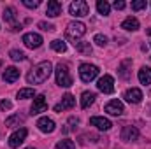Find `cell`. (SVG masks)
<instances>
[{"instance_id": "e575fe53", "label": "cell", "mask_w": 151, "mask_h": 149, "mask_svg": "<svg viewBox=\"0 0 151 149\" xmlns=\"http://www.w3.org/2000/svg\"><path fill=\"white\" fill-rule=\"evenodd\" d=\"M125 5H127V4H125L123 0H116V2H114V9H118V11L125 9Z\"/></svg>"}, {"instance_id": "603a6c76", "label": "cell", "mask_w": 151, "mask_h": 149, "mask_svg": "<svg viewBox=\"0 0 151 149\" xmlns=\"http://www.w3.org/2000/svg\"><path fill=\"white\" fill-rule=\"evenodd\" d=\"M23 121H25V117H23V116H19V114H14V116H11V117H7V119H5V126H9V128H14V126H19V125H23Z\"/></svg>"}, {"instance_id": "5bb4252c", "label": "cell", "mask_w": 151, "mask_h": 149, "mask_svg": "<svg viewBox=\"0 0 151 149\" xmlns=\"http://www.w3.org/2000/svg\"><path fill=\"white\" fill-rule=\"evenodd\" d=\"M37 128L42 132V133H51V132H55V128H56V125H55V121L51 119V117H40L37 121Z\"/></svg>"}, {"instance_id": "f546056e", "label": "cell", "mask_w": 151, "mask_h": 149, "mask_svg": "<svg viewBox=\"0 0 151 149\" xmlns=\"http://www.w3.org/2000/svg\"><path fill=\"white\" fill-rule=\"evenodd\" d=\"M93 42H95L97 46H100V47H104V46L107 44V37H106V35H102V34H97V35L93 37Z\"/></svg>"}, {"instance_id": "7a4b0ae2", "label": "cell", "mask_w": 151, "mask_h": 149, "mask_svg": "<svg viewBox=\"0 0 151 149\" xmlns=\"http://www.w3.org/2000/svg\"><path fill=\"white\" fill-rule=\"evenodd\" d=\"M84 34H86V25L81 23V21H70L67 25V28H65V37L69 40H72L74 46L79 42V39L83 37Z\"/></svg>"}, {"instance_id": "8d00e7d4", "label": "cell", "mask_w": 151, "mask_h": 149, "mask_svg": "<svg viewBox=\"0 0 151 149\" xmlns=\"http://www.w3.org/2000/svg\"><path fill=\"white\" fill-rule=\"evenodd\" d=\"M25 149H35V148H25Z\"/></svg>"}, {"instance_id": "d4e9b609", "label": "cell", "mask_w": 151, "mask_h": 149, "mask_svg": "<svg viewBox=\"0 0 151 149\" xmlns=\"http://www.w3.org/2000/svg\"><path fill=\"white\" fill-rule=\"evenodd\" d=\"M51 49L56 51V53H65L67 51V44L63 40H60V39H55V40H51Z\"/></svg>"}, {"instance_id": "30bf717a", "label": "cell", "mask_w": 151, "mask_h": 149, "mask_svg": "<svg viewBox=\"0 0 151 149\" xmlns=\"http://www.w3.org/2000/svg\"><path fill=\"white\" fill-rule=\"evenodd\" d=\"M90 123H91V126H95V128H99V130H102V132H107V130L113 128V123H111L107 117H102V116H93V117L90 119Z\"/></svg>"}, {"instance_id": "cb8c5ba5", "label": "cell", "mask_w": 151, "mask_h": 149, "mask_svg": "<svg viewBox=\"0 0 151 149\" xmlns=\"http://www.w3.org/2000/svg\"><path fill=\"white\" fill-rule=\"evenodd\" d=\"M97 11H99V14H102V16H109L111 5H109L106 0H99V2H97Z\"/></svg>"}, {"instance_id": "5b68a950", "label": "cell", "mask_w": 151, "mask_h": 149, "mask_svg": "<svg viewBox=\"0 0 151 149\" xmlns=\"http://www.w3.org/2000/svg\"><path fill=\"white\" fill-rule=\"evenodd\" d=\"M69 12L74 16V18H83V16H88L90 14V5L88 2L84 0H76L69 5Z\"/></svg>"}, {"instance_id": "9a60e30c", "label": "cell", "mask_w": 151, "mask_h": 149, "mask_svg": "<svg viewBox=\"0 0 151 149\" xmlns=\"http://www.w3.org/2000/svg\"><path fill=\"white\" fill-rule=\"evenodd\" d=\"M123 98H125L127 102H130V104H139V102L142 100V91H141L139 88H130V90L125 91Z\"/></svg>"}, {"instance_id": "9c48e42d", "label": "cell", "mask_w": 151, "mask_h": 149, "mask_svg": "<svg viewBox=\"0 0 151 149\" xmlns=\"http://www.w3.org/2000/svg\"><path fill=\"white\" fill-rule=\"evenodd\" d=\"M23 44H25L28 49H37V47L42 46V37H40L39 34H34V32L25 34V35H23Z\"/></svg>"}, {"instance_id": "ac0fdd59", "label": "cell", "mask_w": 151, "mask_h": 149, "mask_svg": "<svg viewBox=\"0 0 151 149\" xmlns=\"http://www.w3.org/2000/svg\"><path fill=\"white\" fill-rule=\"evenodd\" d=\"M121 28H123V30H127V32H135V30H139V19H137V18H134V16H128V18H125V19H123Z\"/></svg>"}, {"instance_id": "ffe728a7", "label": "cell", "mask_w": 151, "mask_h": 149, "mask_svg": "<svg viewBox=\"0 0 151 149\" xmlns=\"http://www.w3.org/2000/svg\"><path fill=\"white\" fill-rule=\"evenodd\" d=\"M2 77H4L5 82H14V81L19 79V70H18L16 67H7V69L4 70Z\"/></svg>"}, {"instance_id": "ba28073f", "label": "cell", "mask_w": 151, "mask_h": 149, "mask_svg": "<svg viewBox=\"0 0 151 149\" xmlns=\"http://www.w3.org/2000/svg\"><path fill=\"white\" fill-rule=\"evenodd\" d=\"M4 19H5V23L11 25V30H12V32L21 30V25L16 23L18 18H16V9H14V7H5V11H4Z\"/></svg>"}, {"instance_id": "52a82bcc", "label": "cell", "mask_w": 151, "mask_h": 149, "mask_svg": "<svg viewBox=\"0 0 151 149\" xmlns=\"http://www.w3.org/2000/svg\"><path fill=\"white\" fill-rule=\"evenodd\" d=\"M97 88H99V91H102V93H106V95L113 93L114 91V79L107 74L102 75V77L97 81Z\"/></svg>"}, {"instance_id": "6da1fadb", "label": "cell", "mask_w": 151, "mask_h": 149, "mask_svg": "<svg viewBox=\"0 0 151 149\" xmlns=\"http://www.w3.org/2000/svg\"><path fill=\"white\" fill-rule=\"evenodd\" d=\"M51 72H53L51 62H40V63H37L28 72L27 81H28V84H42L44 81H47V77L51 75Z\"/></svg>"}, {"instance_id": "3957f363", "label": "cell", "mask_w": 151, "mask_h": 149, "mask_svg": "<svg viewBox=\"0 0 151 149\" xmlns=\"http://www.w3.org/2000/svg\"><path fill=\"white\" fill-rule=\"evenodd\" d=\"M55 75H56V84L62 86V88H69V86L74 84L67 63H62V62H60V63L56 65V69H55Z\"/></svg>"}, {"instance_id": "f1b7e54d", "label": "cell", "mask_w": 151, "mask_h": 149, "mask_svg": "<svg viewBox=\"0 0 151 149\" xmlns=\"http://www.w3.org/2000/svg\"><path fill=\"white\" fill-rule=\"evenodd\" d=\"M9 56H11V60H14V62H23V60H25V53L19 51V49H11Z\"/></svg>"}, {"instance_id": "484cf974", "label": "cell", "mask_w": 151, "mask_h": 149, "mask_svg": "<svg viewBox=\"0 0 151 149\" xmlns=\"http://www.w3.org/2000/svg\"><path fill=\"white\" fill-rule=\"evenodd\" d=\"M74 47H76V51H79L81 54H91V51H93L91 46H90V42H81V40L76 44Z\"/></svg>"}, {"instance_id": "4316f807", "label": "cell", "mask_w": 151, "mask_h": 149, "mask_svg": "<svg viewBox=\"0 0 151 149\" xmlns=\"http://www.w3.org/2000/svg\"><path fill=\"white\" fill-rule=\"evenodd\" d=\"M34 97H37L34 88H23L18 91V98H34Z\"/></svg>"}, {"instance_id": "d6986e66", "label": "cell", "mask_w": 151, "mask_h": 149, "mask_svg": "<svg viewBox=\"0 0 151 149\" xmlns=\"http://www.w3.org/2000/svg\"><path fill=\"white\" fill-rule=\"evenodd\" d=\"M130 67H132V60H123L118 67V75L125 81L130 79Z\"/></svg>"}, {"instance_id": "8fae6325", "label": "cell", "mask_w": 151, "mask_h": 149, "mask_svg": "<svg viewBox=\"0 0 151 149\" xmlns=\"http://www.w3.org/2000/svg\"><path fill=\"white\" fill-rule=\"evenodd\" d=\"M46 109H47L46 97H44V95H37V97L34 98V104H32V107H30V112L35 116V114H40V112H46Z\"/></svg>"}, {"instance_id": "e0dca14e", "label": "cell", "mask_w": 151, "mask_h": 149, "mask_svg": "<svg viewBox=\"0 0 151 149\" xmlns=\"http://www.w3.org/2000/svg\"><path fill=\"white\" fill-rule=\"evenodd\" d=\"M46 14H47L49 18H56V16H60V14H62V4H60L58 0H51V2H47Z\"/></svg>"}, {"instance_id": "4dcf8cb0", "label": "cell", "mask_w": 151, "mask_h": 149, "mask_svg": "<svg viewBox=\"0 0 151 149\" xmlns=\"http://www.w3.org/2000/svg\"><path fill=\"white\" fill-rule=\"evenodd\" d=\"M23 5L28 7V9H37L39 5H40V2L39 0H23Z\"/></svg>"}, {"instance_id": "2e32d148", "label": "cell", "mask_w": 151, "mask_h": 149, "mask_svg": "<svg viewBox=\"0 0 151 149\" xmlns=\"http://www.w3.org/2000/svg\"><path fill=\"white\" fill-rule=\"evenodd\" d=\"M104 111L107 112V114H111V116H121V114H123V104H121L119 100H111V102L104 107Z\"/></svg>"}, {"instance_id": "7402d4cb", "label": "cell", "mask_w": 151, "mask_h": 149, "mask_svg": "<svg viewBox=\"0 0 151 149\" xmlns=\"http://www.w3.org/2000/svg\"><path fill=\"white\" fill-rule=\"evenodd\" d=\"M139 81H141V84H144V86H148L151 84V69L150 67H142L141 70H139Z\"/></svg>"}, {"instance_id": "277c9868", "label": "cell", "mask_w": 151, "mask_h": 149, "mask_svg": "<svg viewBox=\"0 0 151 149\" xmlns=\"http://www.w3.org/2000/svg\"><path fill=\"white\" fill-rule=\"evenodd\" d=\"M99 75V67L91 63H81L79 65V77L83 82H91Z\"/></svg>"}, {"instance_id": "7c38bea8", "label": "cell", "mask_w": 151, "mask_h": 149, "mask_svg": "<svg viewBox=\"0 0 151 149\" xmlns=\"http://www.w3.org/2000/svg\"><path fill=\"white\" fill-rule=\"evenodd\" d=\"M74 105H76V98L70 93H67V95L62 98V102H58V104L55 105V112H62V111H67V109H72Z\"/></svg>"}, {"instance_id": "44dd1931", "label": "cell", "mask_w": 151, "mask_h": 149, "mask_svg": "<svg viewBox=\"0 0 151 149\" xmlns=\"http://www.w3.org/2000/svg\"><path fill=\"white\" fill-rule=\"evenodd\" d=\"M95 98H97V95H95L93 91H84V93L81 95V107H83V109H88L90 105H93Z\"/></svg>"}, {"instance_id": "836d02e7", "label": "cell", "mask_w": 151, "mask_h": 149, "mask_svg": "<svg viewBox=\"0 0 151 149\" xmlns=\"http://www.w3.org/2000/svg\"><path fill=\"white\" fill-rule=\"evenodd\" d=\"M39 28H40V30H46V32L55 30V27H53L51 23H46V21H40V23H39Z\"/></svg>"}, {"instance_id": "d590c367", "label": "cell", "mask_w": 151, "mask_h": 149, "mask_svg": "<svg viewBox=\"0 0 151 149\" xmlns=\"http://www.w3.org/2000/svg\"><path fill=\"white\" fill-rule=\"evenodd\" d=\"M146 34H148V35H151V27L148 28V30H146Z\"/></svg>"}, {"instance_id": "1f68e13d", "label": "cell", "mask_w": 151, "mask_h": 149, "mask_svg": "<svg viewBox=\"0 0 151 149\" xmlns=\"http://www.w3.org/2000/svg\"><path fill=\"white\" fill-rule=\"evenodd\" d=\"M144 7H146V0H135V2H132V9L134 11H141Z\"/></svg>"}, {"instance_id": "4fadbf2b", "label": "cell", "mask_w": 151, "mask_h": 149, "mask_svg": "<svg viewBox=\"0 0 151 149\" xmlns=\"http://www.w3.org/2000/svg\"><path fill=\"white\" fill-rule=\"evenodd\" d=\"M121 139L123 140H127V142H134V140H137L139 139V130H137V126H123V130H121Z\"/></svg>"}, {"instance_id": "83f0119b", "label": "cell", "mask_w": 151, "mask_h": 149, "mask_svg": "<svg viewBox=\"0 0 151 149\" xmlns=\"http://www.w3.org/2000/svg\"><path fill=\"white\" fill-rule=\"evenodd\" d=\"M56 149H76V144L69 139H63V140L56 142Z\"/></svg>"}, {"instance_id": "8992f818", "label": "cell", "mask_w": 151, "mask_h": 149, "mask_svg": "<svg viewBox=\"0 0 151 149\" xmlns=\"http://www.w3.org/2000/svg\"><path fill=\"white\" fill-rule=\"evenodd\" d=\"M27 135H28V132H27V128H18L11 137H9V146L12 149L19 148L23 142H25V139H27Z\"/></svg>"}, {"instance_id": "d6a6232c", "label": "cell", "mask_w": 151, "mask_h": 149, "mask_svg": "<svg viewBox=\"0 0 151 149\" xmlns=\"http://www.w3.org/2000/svg\"><path fill=\"white\" fill-rule=\"evenodd\" d=\"M12 109V102L9 100H0V111H11Z\"/></svg>"}]
</instances>
